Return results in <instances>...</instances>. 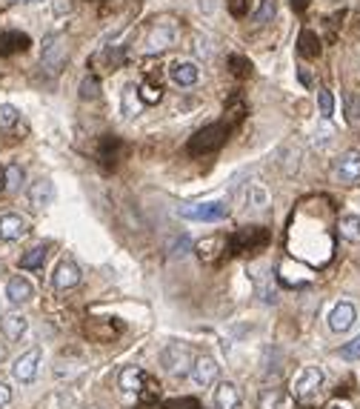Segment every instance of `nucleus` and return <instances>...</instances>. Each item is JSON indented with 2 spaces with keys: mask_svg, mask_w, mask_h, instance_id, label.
I'll use <instances>...</instances> for the list:
<instances>
[{
  "mask_svg": "<svg viewBox=\"0 0 360 409\" xmlns=\"http://www.w3.org/2000/svg\"><path fill=\"white\" fill-rule=\"evenodd\" d=\"M300 83H303V86H309V83H312V77H309L306 69H300Z\"/></svg>",
  "mask_w": 360,
  "mask_h": 409,
  "instance_id": "c9c22d12",
  "label": "nucleus"
},
{
  "mask_svg": "<svg viewBox=\"0 0 360 409\" xmlns=\"http://www.w3.org/2000/svg\"><path fill=\"white\" fill-rule=\"evenodd\" d=\"M0 326H3V335H6L9 341H21V338L29 332V321H26L23 315H17V312L6 315Z\"/></svg>",
  "mask_w": 360,
  "mask_h": 409,
  "instance_id": "f3484780",
  "label": "nucleus"
},
{
  "mask_svg": "<svg viewBox=\"0 0 360 409\" xmlns=\"http://www.w3.org/2000/svg\"><path fill=\"white\" fill-rule=\"evenodd\" d=\"M17 121H21V112L12 103H0V129H12Z\"/></svg>",
  "mask_w": 360,
  "mask_h": 409,
  "instance_id": "a878e982",
  "label": "nucleus"
},
{
  "mask_svg": "<svg viewBox=\"0 0 360 409\" xmlns=\"http://www.w3.org/2000/svg\"><path fill=\"white\" fill-rule=\"evenodd\" d=\"M306 6H309V0H292V9H295V12H303Z\"/></svg>",
  "mask_w": 360,
  "mask_h": 409,
  "instance_id": "f704fd0d",
  "label": "nucleus"
},
{
  "mask_svg": "<svg viewBox=\"0 0 360 409\" xmlns=\"http://www.w3.org/2000/svg\"><path fill=\"white\" fill-rule=\"evenodd\" d=\"M324 381H326V375H324V369H320V366H303L300 372L292 378V395L306 401V398L320 392Z\"/></svg>",
  "mask_w": 360,
  "mask_h": 409,
  "instance_id": "7ed1b4c3",
  "label": "nucleus"
},
{
  "mask_svg": "<svg viewBox=\"0 0 360 409\" xmlns=\"http://www.w3.org/2000/svg\"><path fill=\"white\" fill-rule=\"evenodd\" d=\"M178 215L183 221H200V223H218L229 215V206L223 201H206V203H192V206H180Z\"/></svg>",
  "mask_w": 360,
  "mask_h": 409,
  "instance_id": "f03ea898",
  "label": "nucleus"
},
{
  "mask_svg": "<svg viewBox=\"0 0 360 409\" xmlns=\"http://www.w3.org/2000/svg\"><path fill=\"white\" fill-rule=\"evenodd\" d=\"M52 283L58 289H74L81 283V266L74 263L72 258H63L58 266H54V275H52Z\"/></svg>",
  "mask_w": 360,
  "mask_h": 409,
  "instance_id": "9b49d317",
  "label": "nucleus"
},
{
  "mask_svg": "<svg viewBox=\"0 0 360 409\" xmlns=\"http://www.w3.org/2000/svg\"><path fill=\"white\" fill-rule=\"evenodd\" d=\"M41 361H43V349L41 346H32L26 349V352L14 361L12 366V375L14 381H21V383H32L37 378V369H41Z\"/></svg>",
  "mask_w": 360,
  "mask_h": 409,
  "instance_id": "39448f33",
  "label": "nucleus"
},
{
  "mask_svg": "<svg viewBox=\"0 0 360 409\" xmlns=\"http://www.w3.org/2000/svg\"><path fill=\"white\" fill-rule=\"evenodd\" d=\"M215 406L218 409H237L240 406V389L232 381H220L215 389Z\"/></svg>",
  "mask_w": 360,
  "mask_h": 409,
  "instance_id": "4468645a",
  "label": "nucleus"
},
{
  "mask_svg": "<svg viewBox=\"0 0 360 409\" xmlns=\"http://www.w3.org/2000/svg\"><path fill=\"white\" fill-rule=\"evenodd\" d=\"M46 255H49V246H32L26 255H21V269H41L46 263Z\"/></svg>",
  "mask_w": 360,
  "mask_h": 409,
  "instance_id": "412c9836",
  "label": "nucleus"
},
{
  "mask_svg": "<svg viewBox=\"0 0 360 409\" xmlns=\"http://www.w3.org/2000/svg\"><path fill=\"white\" fill-rule=\"evenodd\" d=\"M175 41H178V23L172 17H160V21H155V26L149 29L146 46H149V52H163L169 46H175Z\"/></svg>",
  "mask_w": 360,
  "mask_h": 409,
  "instance_id": "20e7f679",
  "label": "nucleus"
},
{
  "mask_svg": "<svg viewBox=\"0 0 360 409\" xmlns=\"http://www.w3.org/2000/svg\"><path fill=\"white\" fill-rule=\"evenodd\" d=\"M226 138V132H223V126L220 123H215V126H206L203 132H198L195 134V141H192V149L198 152V149H215V146H220V141Z\"/></svg>",
  "mask_w": 360,
  "mask_h": 409,
  "instance_id": "dca6fc26",
  "label": "nucleus"
},
{
  "mask_svg": "<svg viewBox=\"0 0 360 409\" xmlns=\"http://www.w3.org/2000/svg\"><path fill=\"white\" fill-rule=\"evenodd\" d=\"M3 358H6V346L0 343V363H3Z\"/></svg>",
  "mask_w": 360,
  "mask_h": 409,
  "instance_id": "e433bc0d",
  "label": "nucleus"
},
{
  "mask_svg": "<svg viewBox=\"0 0 360 409\" xmlns=\"http://www.w3.org/2000/svg\"><path fill=\"white\" fill-rule=\"evenodd\" d=\"M6 301L12 303V306H23V303H29L32 298H34V286H32V281L29 278H23V275H14L9 283H6Z\"/></svg>",
  "mask_w": 360,
  "mask_h": 409,
  "instance_id": "9d476101",
  "label": "nucleus"
},
{
  "mask_svg": "<svg viewBox=\"0 0 360 409\" xmlns=\"http://www.w3.org/2000/svg\"><path fill=\"white\" fill-rule=\"evenodd\" d=\"M123 112H126V118H131V114L138 112V86L135 83H129L123 89Z\"/></svg>",
  "mask_w": 360,
  "mask_h": 409,
  "instance_id": "bb28decb",
  "label": "nucleus"
},
{
  "mask_svg": "<svg viewBox=\"0 0 360 409\" xmlns=\"http://www.w3.org/2000/svg\"><path fill=\"white\" fill-rule=\"evenodd\" d=\"M260 409H289V395L277 392V389H266L260 395Z\"/></svg>",
  "mask_w": 360,
  "mask_h": 409,
  "instance_id": "4be33fe9",
  "label": "nucleus"
},
{
  "mask_svg": "<svg viewBox=\"0 0 360 409\" xmlns=\"http://www.w3.org/2000/svg\"><path fill=\"white\" fill-rule=\"evenodd\" d=\"M69 61V43L63 34H49L43 41V52H41V63L46 72L58 74Z\"/></svg>",
  "mask_w": 360,
  "mask_h": 409,
  "instance_id": "f257e3e1",
  "label": "nucleus"
},
{
  "mask_svg": "<svg viewBox=\"0 0 360 409\" xmlns=\"http://www.w3.org/2000/svg\"><path fill=\"white\" fill-rule=\"evenodd\" d=\"M340 358H346V361H360V338L349 341L340 346Z\"/></svg>",
  "mask_w": 360,
  "mask_h": 409,
  "instance_id": "c85d7f7f",
  "label": "nucleus"
},
{
  "mask_svg": "<svg viewBox=\"0 0 360 409\" xmlns=\"http://www.w3.org/2000/svg\"><path fill=\"white\" fill-rule=\"evenodd\" d=\"M335 174H337V181L340 183H357L360 181V149H346L343 154L337 158L335 163Z\"/></svg>",
  "mask_w": 360,
  "mask_h": 409,
  "instance_id": "423d86ee",
  "label": "nucleus"
},
{
  "mask_svg": "<svg viewBox=\"0 0 360 409\" xmlns=\"http://www.w3.org/2000/svg\"><path fill=\"white\" fill-rule=\"evenodd\" d=\"M86 409H103V406H98V403H89V406H86Z\"/></svg>",
  "mask_w": 360,
  "mask_h": 409,
  "instance_id": "4c0bfd02",
  "label": "nucleus"
},
{
  "mask_svg": "<svg viewBox=\"0 0 360 409\" xmlns=\"http://www.w3.org/2000/svg\"><path fill=\"white\" fill-rule=\"evenodd\" d=\"M118 386H120V392L123 395H138L140 392V386H143V372L138 366H123L120 369V375H118Z\"/></svg>",
  "mask_w": 360,
  "mask_h": 409,
  "instance_id": "2eb2a0df",
  "label": "nucleus"
},
{
  "mask_svg": "<svg viewBox=\"0 0 360 409\" xmlns=\"http://www.w3.org/2000/svg\"><path fill=\"white\" fill-rule=\"evenodd\" d=\"M229 12H232L235 17L246 14V0H229Z\"/></svg>",
  "mask_w": 360,
  "mask_h": 409,
  "instance_id": "473e14b6",
  "label": "nucleus"
},
{
  "mask_svg": "<svg viewBox=\"0 0 360 409\" xmlns=\"http://www.w3.org/2000/svg\"><path fill=\"white\" fill-rule=\"evenodd\" d=\"M138 94H140V101H143V103H158V101H160L163 89H160V81H158V74H155V72H149V74L143 77V83L138 86Z\"/></svg>",
  "mask_w": 360,
  "mask_h": 409,
  "instance_id": "a211bd4d",
  "label": "nucleus"
},
{
  "mask_svg": "<svg viewBox=\"0 0 360 409\" xmlns=\"http://www.w3.org/2000/svg\"><path fill=\"white\" fill-rule=\"evenodd\" d=\"M29 203L34 209H46L54 203V183L49 178H37L32 186H29Z\"/></svg>",
  "mask_w": 360,
  "mask_h": 409,
  "instance_id": "ddd939ff",
  "label": "nucleus"
},
{
  "mask_svg": "<svg viewBox=\"0 0 360 409\" xmlns=\"http://www.w3.org/2000/svg\"><path fill=\"white\" fill-rule=\"evenodd\" d=\"M29 232V221L23 215H17V212H6V215H0V241H21Z\"/></svg>",
  "mask_w": 360,
  "mask_h": 409,
  "instance_id": "6e6552de",
  "label": "nucleus"
},
{
  "mask_svg": "<svg viewBox=\"0 0 360 409\" xmlns=\"http://www.w3.org/2000/svg\"><path fill=\"white\" fill-rule=\"evenodd\" d=\"M346 112H349V121H360V101L354 94L346 97Z\"/></svg>",
  "mask_w": 360,
  "mask_h": 409,
  "instance_id": "7c9ffc66",
  "label": "nucleus"
},
{
  "mask_svg": "<svg viewBox=\"0 0 360 409\" xmlns=\"http://www.w3.org/2000/svg\"><path fill=\"white\" fill-rule=\"evenodd\" d=\"M297 52L303 54V57H317L320 54V37L312 32V29H303L300 32V37H297Z\"/></svg>",
  "mask_w": 360,
  "mask_h": 409,
  "instance_id": "aec40b11",
  "label": "nucleus"
},
{
  "mask_svg": "<svg viewBox=\"0 0 360 409\" xmlns=\"http://www.w3.org/2000/svg\"><path fill=\"white\" fill-rule=\"evenodd\" d=\"M354 321H357V309H354V303L340 301V303L332 306V312H329V329H332V332H337V335L349 332V329L354 326Z\"/></svg>",
  "mask_w": 360,
  "mask_h": 409,
  "instance_id": "0eeeda50",
  "label": "nucleus"
},
{
  "mask_svg": "<svg viewBox=\"0 0 360 409\" xmlns=\"http://www.w3.org/2000/svg\"><path fill=\"white\" fill-rule=\"evenodd\" d=\"M12 403V386L6 381H0V409Z\"/></svg>",
  "mask_w": 360,
  "mask_h": 409,
  "instance_id": "2f4dec72",
  "label": "nucleus"
},
{
  "mask_svg": "<svg viewBox=\"0 0 360 409\" xmlns=\"http://www.w3.org/2000/svg\"><path fill=\"white\" fill-rule=\"evenodd\" d=\"M252 201H255L257 206H263V203H266V192H263V189H255V192H252Z\"/></svg>",
  "mask_w": 360,
  "mask_h": 409,
  "instance_id": "72a5a7b5",
  "label": "nucleus"
},
{
  "mask_svg": "<svg viewBox=\"0 0 360 409\" xmlns=\"http://www.w3.org/2000/svg\"><path fill=\"white\" fill-rule=\"evenodd\" d=\"M229 66H232V72H235L237 77L249 74V69H252V63L246 61V57H240V54H232V57H229Z\"/></svg>",
  "mask_w": 360,
  "mask_h": 409,
  "instance_id": "c756f323",
  "label": "nucleus"
},
{
  "mask_svg": "<svg viewBox=\"0 0 360 409\" xmlns=\"http://www.w3.org/2000/svg\"><path fill=\"white\" fill-rule=\"evenodd\" d=\"M275 17V0H260V9L252 14V23L255 26H266Z\"/></svg>",
  "mask_w": 360,
  "mask_h": 409,
  "instance_id": "5701e85b",
  "label": "nucleus"
},
{
  "mask_svg": "<svg viewBox=\"0 0 360 409\" xmlns=\"http://www.w3.org/2000/svg\"><path fill=\"white\" fill-rule=\"evenodd\" d=\"M337 232L346 243H360V218L357 215H340L337 218Z\"/></svg>",
  "mask_w": 360,
  "mask_h": 409,
  "instance_id": "6ab92c4d",
  "label": "nucleus"
},
{
  "mask_svg": "<svg viewBox=\"0 0 360 409\" xmlns=\"http://www.w3.org/2000/svg\"><path fill=\"white\" fill-rule=\"evenodd\" d=\"M3 178H6V186H9L12 192H14V189H21V183H23V169L17 166V163H12V166H6Z\"/></svg>",
  "mask_w": 360,
  "mask_h": 409,
  "instance_id": "cd10ccee",
  "label": "nucleus"
},
{
  "mask_svg": "<svg viewBox=\"0 0 360 409\" xmlns=\"http://www.w3.org/2000/svg\"><path fill=\"white\" fill-rule=\"evenodd\" d=\"M169 77H172V83H178V86H195L200 81V69L195 61H175L169 66Z\"/></svg>",
  "mask_w": 360,
  "mask_h": 409,
  "instance_id": "f8f14e48",
  "label": "nucleus"
},
{
  "mask_svg": "<svg viewBox=\"0 0 360 409\" xmlns=\"http://www.w3.org/2000/svg\"><path fill=\"white\" fill-rule=\"evenodd\" d=\"M218 372H220L218 361H215L212 355H200V358H195V366H192V383L206 389V386L215 383Z\"/></svg>",
  "mask_w": 360,
  "mask_h": 409,
  "instance_id": "1a4fd4ad",
  "label": "nucleus"
},
{
  "mask_svg": "<svg viewBox=\"0 0 360 409\" xmlns=\"http://www.w3.org/2000/svg\"><path fill=\"white\" fill-rule=\"evenodd\" d=\"M98 94H100V81L94 74H86L81 81V97H83V101H94Z\"/></svg>",
  "mask_w": 360,
  "mask_h": 409,
  "instance_id": "393cba45",
  "label": "nucleus"
},
{
  "mask_svg": "<svg viewBox=\"0 0 360 409\" xmlns=\"http://www.w3.org/2000/svg\"><path fill=\"white\" fill-rule=\"evenodd\" d=\"M329 409H346V406H340V403H332V406H329Z\"/></svg>",
  "mask_w": 360,
  "mask_h": 409,
  "instance_id": "58836bf2",
  "label": "nucleus"
},
{
  "mask_svg": "<svg viewBox=\"0 0 360 409\" xmlns=\"http://www.w3.org/2000/svg\"><path fill=\"white\" fill-rule=\"evenodd\" d=\"M317 106H320V118H332L335 114V97L329 89H317Z\"/></svg>",
  "mask_w": 360,
  "mask_h": 409,
  "instance_id": "b1692460",
  "label": "nucleus"
}]
</instances>
